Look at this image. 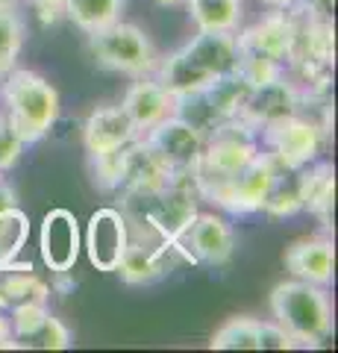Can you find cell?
Wrapping results in <instances>:
<instances>
[{
  "mask_svg": "<svg viewBox=\"0 0 338 353\" xmlns=\"http://www.w3.org/2000/svg\"><path fill=\"white\" fill-rule=\"evenodd\" d=\"M274 321L294 339V345L318 347L332 336V303L324 285L306 280L279 283L271 292Z\"/></svg>",
  "mask_w": 338,
  "mask_h": 353,
  "instance_id": "6da1fadb",
  "label": "cell"
},
{
  "mask_svg": "<svg viewBox=\"0 0 338 353\" xmlns=\"http://www.w3.org/2000/svg\"><path fill=\"white\" fill-rule=\"evenodd\" d=\"M3 103L6 118L24 145L41 141L59 118V92L50 80L36 71L9 68L3 77Z\"/></svg>",
  "mask_w": 338,
  "mask_h": 353,
  "instance_id": "7a4b0ae2",
  "label": "cell"
},
{
  "mask_svg": "<svg viewBox=\"0 0 338 353\" xmlns=\"http://www.w3.org/2000/svg\"><path fill=\"white\" fill-rule=\"evenodd\" d=\"M259 153L256 145V130L242 118H230L215 130L206 132L203 153L198 165L191 168V180L198 185V192H209L212 185L230 180L244 165Z\"/></svg>",
  "mask_w": 338,
  "mask_h": 353,
  "instance_id": "3957f363",
  "label": "cell"
},
{
  "mask_svg": "<svg viewBox=\"0 0 338 353\" xmlns=\"http://www.w3.org/2000/svg\"><path fill=\"white\" fill-rule=\"evenodd\" d=\"M89 48L94 53V59L103 68L145 77L147 71L156 68V50L154 41L145 36V30H138L136 24H124L115 21L97 32H89Z\"/></svg>",
  "mask_w": 338,
  "mask_h": 353,
  "instance_id": "277c9868",
  "label": "cell"
},
{
  "mask_svg": "<svg viewBox=\"0 0 338 353\" xmlns=\"http://www.w3.org/2000/svg\"><path fill=\"white\" fill-rule=\"evenodd\" d=\"M141 201H147L145 218L150 230H156L162 241L173 245L198 215V185H194L191 174H173L159 192L141 197Z\"/></svg>",
  "mask_w": 338,
  "mask_h": 353,
  "instance_id": "5b68a950",
  "label": "cell"
},
{
  "mask_svg": "<svg viewBox=\"0 0 338 353\" xmlns=\"http://www.w3.org/2000/svg\"><path fill=\"white\" fill-rule=\"evenodd\" d=\"M274 176H277V162L271 159V153L259 150L235 176L212 185V189L203 194L233 215H250L265 206L268 192H271V185H274Z\"/></svg>",
  "mask_w": 338,
  "mask_h": 353,
  "instance_id": "8992f818",
  "label": "cell"
},
{
  "mask_svg": "<svg viewBox=\"0 0 338 353\" xmlns=\"http://www.w3.org/2000/svg\"><path fill=\"white\" fill-rule=\"evenodd\" d=\"M145 141L173 176V174H191V168L198 165L203 153L206 132L173 112L168 118H162L156 127H150Z\"/></svg>",
  "mask_w": 338,
  "mask_h": 353,
  "instance_id": "52a82bcc",
  "label": "cell"
},
{
  "mask_svg": "<svg viewBox=\"0 0 338 353\" xmlns=\"http://www.w3.org/2000/svg\"><path fill=\"white\" fill-rule=\"evenodd\" d=\"M265 141H268V153L279 168L288 171H300L309 162L318 159L321 145H324V130L309 118L288 115L277 121V124L265 127Z\"/></svg>",
  "mask_w": 338,
  "mask_h": 353,
  "instance_id": "ba28073f",
  "label": "cell"
},
{
  "mask_svg": "<svg viewBox=\"0 0 338 353\" xmlns=\"http://www.w3.org/2000/svg\"><path fill=\"white\" fill-rule=\"evenodd\" d=\"M101 168L112 176L115 185H124V189L136 197L154 194L171 180V171L159 162L156 153L147 148V141H129L115 159L103 162Z\"/></svg>",
  "mask_w": 338,
  "mask_h": 353,
  "instance_id": "9c48e42d",
  "label": "cell"
},
{
  "mask_svg": "<svg viewBox=\"0 0 338 353\" xmlns=\"http://www.w3.org/2000/svg\"><path fill=\"white\" fill-rule=\"evenodd\" d=\"M297 32H300V27L294 24V18H288L286 12H274V15L262 18L256 27L244 30L242 36H235L238 39V57L242 59H268V62L286 65L288 59H294Z\"/></svg>",
  "mask_w": 338,
  "mask_h": 353,
  "instance_id": "30bf717a",
  "label": "cell"
},
{
  "mask_svg": "<svg viewBox=\"0 0 338 353\" xmlns=\"http://www.w3.org/2000/svg\"><path fill=\"white\" fill-rule=\"evenodd\" d=\"M297 112H300V92H297V85L286 80V74H282V77H274V80L250 85L238 118L247 121L253 130H265V127L277 124V121L288 118V115H297Z\"/></svg>",
  "mask_w": 338,
  "mask_h": 353,
  "instance_id": "8fae6325",
  "label": "cell"
},
{
  "mask_svg": "<svg viewBox=\"0 0 338 353\" xmlns=\"http://www.w3.org/2000/svg\"><path fill=\"white\" fill-rule=\"evenodd\" d=\"M129 245V227L127 218L118 212V209H97L89 218V227H85V239L83 248L89 253L92 268L112 274L124 259V250Z\"/></svg>",
  "mask_w": 338,
  "mask_h": 353,
  "instance_id": "7c38bea8",
  "label": "cell"
},
{
  "mask_svg": "<svg viewBox=\"0 0 338 353\" xmlns=\"http://www.w3.org/2000/svg\"><path fill=\"white\" fill-rule=\"evenodd\" d=\"M235 248V236L230 224L218 215H194V221L185 227V233L173 241V250H182L185 259L206 262V265H224L230 262Z\"/></svg>",
  "mask_w": 338,
  "mask_h": 353,
  "instance_id": "4fadbf2b",
  "label": "cell"
},
{
  "mask_svg": "<svg viewBox=\"0 0 338 353\" xmlns=\"http://www.w3.org/2000/svg\"><path fill=\"white\" fill-rule=\"evenodd\" d=\"M39 250L41 262L53 274H68L80 259L83 236H80V221L68 209H50L41 221L39 233Z\"/></svg>",
  "mask_w": 338,
  "mask_h": 353,
  "instance_id": "5bb4252c",
  "label": "cell"
},
{
  "mask_svg": "<svg viewBox=\"0 0 338 353\" xmlns=\"http://www.w3.org/2000/svg\"><path fill=\"white\" fill-rule=\"evenodd\" d=\"M136 136L138 130L121 106H97L83 127L85 150L92 153V159H97V165L115 159L129 141H136Z\"/></svg>",
  "mask_w": 338,
  "mask_h": 353,
  "instance_id": "9a60e30c",
  "label": "cell"
},
{
  "mask_svg": "<svg viewBox=\"0 0 338 353\" xmlns=\"http://www.w3.org/2000/svg\"><path fill=\"white\" fill-rule=\"evenodd\" d=\"M286 268L294 280H306L315 285H330L335 277V245L326 236L297 239L286 248Z\"/></svg>",
  "mask_w": 338,
  "mask_h": 353,
  "instance_id": "2e32d148",
  "label": "cell"
},
{
  "mask_svg": "<svg viewBox=\"0 0 338 353\" xmlns=\"http://www.w3.org/2000/svg\"><path fill=\"white\" fill-rule=\"evenodd\" d=\"M121 109L127 118L133 121V127L138 132H147L150 127H156L162 118L173 115V94L156 80H138L129 85V92L124 94Z\"/></svg>",
  "mask_w": 338,
  "mask_h": 353,
  "instance_id": "e0dca14e",
  "label": "cell"
},
{
  "mask_svg": "<svg viewBox=\"0 0 338 353\" xmlns=\"http://www.w3.org/2000/svg\"><path fill=\"white\" fill-rule=\"evenodd\" d=\"M297 189H300L303 209H309L321 221H330L332 197H335V168L330 162H309L306 168H300Z\"/></svg>",
  "mask_w": 338,
  "mask_h": 353,
  "instance_id": "ac0fdd59",
  "label": "cell"
},
{
  "mask_svg": "<svg viewBox=\"0 0 338 353\" xmlns=\"http://www.w3.org/2000/svg\"><path fill=\"white\" fill-rule=\"evenodd\" d=\"M171 241H162L156 248H147V245H136L129 241L127 250H124V259L118 265V274L121 280L129 285H145V283H154L159 280L162 274L168 271V253H171Z\"/></svg>",
  "mask_w": 338,
  "mask_h": 353,
  "instance_id": "d6986e66",
  "label": "cell"
},
{
  "mask_svg": "<svg viewBox=\"0 0 338 353\" xmlns=\"http://www.w3.org/2000/svg\"><path fill=\"white\" fill-rule=\"evenodd\" d=\"M50 297V285L32 274L30 265H6L0 268V309H12L30 301H45Z\"/></svg>",
  "mask_w": 338,
  "mask_h": 353,
  "instance_id": "ffe728a7",
  "label": "cell"
},
{
  "mask_svg": "<svg viewBox=\"0 0 338 353\" xmlns=\"http://www.w3.org/2000/svg\"><path fill=\"white\" fill-rule=\"evenodd\" d=\"M191 21L200 32H235L242 24L244 3L242 0H189Z\"/></svg>",
  "mask_w": 338,
  "mask_h": 353,
  "instance_id": "44dd1931",
  "label": "cell"
},
{
  "mask_svg": "<svg viewBox=\"0 0 338 353\" xmlns=\"http://www.w3.org/2000/svg\"><path fill=\"white\" fill-rule=\"evenodd\" d=\"M68 18L85 32H97L121 18L124 0H65Z\"/></svg>",
  "mask_w": 338,
  "mask_h": 353,
  "instance_id": "7402d4cb",
  "label": "cell"
},
{
  "mask_svg": "<svg viewBox=\"0 0 338 353\" xmlns=\"http://www.w3.org/2000/svg\"><path fill=\"white\" fill-rule=\"evenodd\" d=\"M212 350H262V321L250 315H235L215 330Z\"/></svg>",
  "mask_w": 338,
  "mask_h": 353,
  "instance_id": "603a6c76",
  "label": "cell"
},
{
  "mask_svg": "<svg viewBox=\"0 0 338 353\" xmlns=\"http://www.w3.org/2000/svg\"><path fill=\"white\" fill-rule=\"evenodd\" d=\"M265 212L271 215H294L300 212V189H297V171H288V168H279L277 165V176H274V185L268 192V201H265Z\"/></svg>",
  "mask_w": 338,
  "mask_h": 353,
  "instance_id": "cb8c5ba5",
  "label": "cell"
},
{
  "mask_svg": "<svg viewBox=\"0 0 338 353\" xmlns=\"http://www.w3.org/2000/svg\"><path fill=\"white\" fill-rule=\"evenodd\" d=\"M27 236H30L27 215L18 206H9L3 215V224H0V268L15 265V256L27 245Z\"/></svg>",
  "mask_w": 338,
  "mask_h": 353,
  "instance_id": "d4e9b609",
  "label": "cell"
},
{
  "mask_svg": "<svg viewBox=\"0 0 338 353\" xmlns=\"http://www.w3.org/2000/svg\"><path fill=\"white\" fill-rule=\"evenodd\" d=\"M9 312H12V318H9L12 336H18V339H24V341H27L41 324H45V318L50 315V309H47L45 301H30V303L12 306Z\"/></svg>",
  "mask_w": 338,
  "mask_h": 353,
  "instance_id": "484cf974",
  "label": "cell"
},
{
  "mask_svg": "<svg viewBox=\"0 0 338 353\" xmlns=\"http://www.w3.org/2000/svg\"><path fill=\"white\" fill-rule=\"evenodd\" d=\"M21 44H24V24H21V18L12 9H0V59L15 65Z\"/></svg>",
  "mask_w": 338,
  "mask_h": 353,
  "instance_id": "4316f807",
  "label": "cell"
},
{
  "mask_svg": "<svg viewBox=\"0 0 338 353\" xmlns=\"http://www.w3.org/2000/svg\"><path fill=\"white\" fill-rule=\"evenodd\" d=\"M24 345L27 347H41V350H65V347H71V333L56 315H47L45 324H41Z\"/></svg>",
  "mask_w": 338,
  "mask_h": 353,
  "instance_id": "83f0119b",
  "label": "cell"
},
{
  "mask_svg": "<svg viewBox=\"0 0 338 353\" xmlns=\"http://www.w3.org/2000/svg\"><path fill=\"white\" fill-rule=\"evenodd\" d=\"M21 150H24V141L12 130L6 115H0V171H9L12 165L21 159Z\"/></svg>",
  "mask_w": 338,
  "mask_h": 353,
  "instance_id": "f1b7e54d",
  "label": "cell"
},
{
  "mask_svg": "<svg viewBox=\"0 0 338 353\" xmlns=\"http://www.w3.org/2000/svg\"><path fill=\"white\" fill-rule=\"evenodd\" d=\"M294 339L277 321H262V350H291Z\"/></svg>",
  "mask_w": 338,
  "mask_h": 353,
  "instance_id": "f546056e",
  "label": "cell"
},
{
  "mask_svg": "<svg viewBox=\"0 0 338 353\" xmlns=\"http://www.w3.org/2000/svg\"><path fill=\"white\" fill-rule=\"evenodd\" d=\"M15 347V336H12V327L3 315H0V350H12Z\"/></svg>",
  "mask_w": 338,
  "mask_h": 353,
  "instance_id": "4dcf8cb0",
  "label": "cell"
},
{
  "mask_svg": "<svg viewBox=\"0 0 338 353\" xmlns=\"http://www.w3.org/2000/svg\"><path fill=\"white\" fill-rule=\"evenodd\" d=\"M9 206H15V197H12V192H9L3 183H0V224H3V215H6Z\"/></svg>",
  "mask_w": 338,
  "mask_h": 353,
  "instance_id": "1f68e13d",
  "label": "cell"
},
{
  "mask_svg": "<svg viewBox=\"0 0 338 353\" xmlns=\"http://www.w3.org/2000/svg\"><path fill=\"white\" fill-rule=\"evenodd\" d=\"M41 12H59V9L65 6V0H32Z\"/></svg>",
  "mask_w": 338,
  "mask_h": 353,
  "instance_id": "d6a6232c",
  "label": "cell"
},
{
  "mask_svg": "<svg viewBox=\"0 0 338 353\" xmlns=\"http://www.w3.org/2000/svg\"><path fill=\"white\" fill-rule=\"evenodd\" d=\"M262 3L277 6V9H288V6H297V3H303V0H262Z\"/></svg>",
  "mask_w": 338,
  "mask_h": 353,
  "instance_id": "836d02e7",
  "label": "cell"
},
{
  "mask_svg": "<svg viewBox=\"0 0 338 353\" xmlns=\"http://www.w3.org/2000/svg\"><path fill=\"white\" fill-rule=\"evenodd\" d=\"M9 68H12V62H6V59H0V83H3V77L9 74Z\"/></svg>",
  "mask_w": 338,
  "mask_h": 353,
  "instance_id": "e575fe53",
  "label": "cell"
},
{
  "mask_svg": "<svg viewBox=\"0 0 338 353\" xmlns=\"http://www.w3.org/2000/svg\"><path fill=\"white\" fill-rule=\"evenodd\" d=\"M159 6H177V3H182V0H156Z\"/></svg>",
  "mask_w": 338,
  "mask_h": 353,
  "instance_id": "d590c367",
  "label": "cell"
},
{
  "mask_svg": "<svg viewBox=\"0 0 338 353\" xmlns=\"http://www.w3.org/2000/svg\"><path fill=\"white\" fill-rule=\"evenodd\" d=\"M15 6V0H0V9H12Z\"/></svg>",
  "mask_w": 338,
  "mask_h": 353,
  "instance_id": "8d00e7d4",
  "label": "cell"
},
{
  "mask_svg": "<svg viewBox=\"0 0 338 353\" xmlns=\"http://www.w3.org/2000/svg\"><path fill=\"white\" fill-rule=\"evenodd\" d=\"M0 183H3V171H0Z\"/></svg>",
  "mask_w": 338,
  "mask_h": 353,
  "instance_id": "74e56055",
  "label": "cell"
}]
</instances>
